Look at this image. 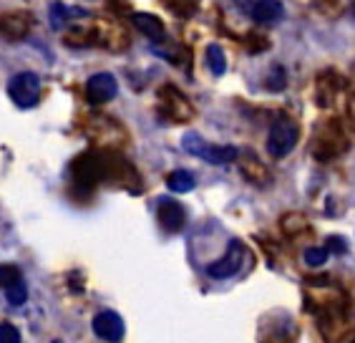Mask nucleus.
<instances>
[{
  "label": "nucleus",
  "instance_id": "4",
  "mask_svg": "<svg viewBox=\"0 0 355 343\" xmlns=\"http://www.w3.org/2000/svg\"><path fill=\"white\" fill-rule=\"evenodd\" d=\"M242 258H245V245H242V240H232L230 247H227V253L207 268V275H209L212 281H227V278H232L234 273H239Z\"/></svg>",
  "mask_w": 355,
  "mask_h": 343
},
{
  "label": "nucleus",
  "instance_id": "5",
  "mask_svg": "<svg viewBox=\"0 0 355 343\" xmlns=\"http://www.w3.org/2000/svg\"><path fill=\"white\" fill-rule=\"evenodd\" d=\"M94 333L101 341H121L123 333H126V326H123L121 316L119 313H114V310H98L94 316Z\"/></svg>",
  "mask_w": 355,
  "mask_h": 343
},
{
  "label": "nucleus",
  "instance_id": "11",
  "mask_svg": "<svg viewBox=\"0 0 355 343\" xmlns=\"http://www.w3.org/2000/svg\"><path fill=\"white\" fill-rule=\"evenodd\" d=\"M207 66H209V71H212L214 76H222V74H225L227 58H225V51L219 49L217 43L207 46Z\"/></svg>",
  "mask_w": 355,
  "mask_h": 343
},
{
  "label": "nucleus",
  "instance_id": "10",
  "mask_svg": "<svg viewBox=\"0 0 355 343\" xmlns=\"http://www.w3.org/2000/svg\"><path fill=\"white\" fill-rule=\"evenodd\" d=\"M194 177H191V172H187V169H177V172H171L169 174V179H166V187H169L171 192H191L194 190Z\"/></svg>",
  "mask_w": 355,
  "mask_h": 343
},
{
  "label": "nucleus",
  "instance_id": "13",
  "mask_svg": "<svg viewBox=\"0 0 355 343\" xmlns=\"http://www.w3.org/2000/svg\"><path fill=\"white\" fill-rule=\"evenodd\" d=\"M6 298L10 306H23V303L28 301V288H26V283H23V278L21 281H15L13 285H8Z\"/></svg>",
  "mask_w": 355,
  "mask_h": 343
},
{
  "label": "nucleus",
  "instance_id": "7",
  "mask_svg": "<svg viewBox=\"0 0 355 343\" xmlns=\"http://www.w3.org/2000/svg\"><path fill=\"white\" fill-rule=\"evenodd\" d=\"M116 91H119V83L111 74H96V76H91L89 83H86V99H89L91 103L111 101V99L116 97Z\"/></svg>",
  "mask_w": 355,
  "mask_h": 343
},
{
  "label": "nucleus",
  "instance_id": "18",
  "mask_svg": "<svg viewBox=\"0 0 355 343\" xmlns=\"http://www.w3.org/2000/svg\"><path fill=\"white\" fill-rule=\"evenodd\" d=\"M328 250H338V253H345V242L340 240V237H328Z\"/></svg>",
  "mask_w": 355,
  "mask_h": 343
},
{
  "label": "nucleus",
  "instance_id": "19",
  "mask_svg": "<svg viewBox=\"0 0 355 343\" xmlns=\"http://www.w3.org/2000/svg\"><path fill=\"white\" fill-rule=\"evenodd\" d=\"M353 13H355V3H353Z\"/></svg>",
  "mask_w": 355,
  "mask_h": 343
},
{
  "label": "nucleus",
  "instance_id": "1",
  "mask_svg": "<svg viewBox=\"0 0 355 343\" xmlns=\"http://www.w3.org/2000/svg\"><path fill=\"white\" fill-rule=\"evenodd\" d=\"M182 147H184V151H189V154H194V157H199V159H205L209 165H230V162H234V159L239 157L237 147L207 144L205 139L199 137V134H194V131H187L184 137H182Z\"/></svg>",
  "mask_w": 355,
  "mask_h": 343
},
{
  "label": "nucleus",
  "instance_id": "9",
  "mask_svg": "<svg viewBox=\"0 0 355 343\" xmlns=\"http://www.w3.org/2000/svg\"><path fill=\"white\" fill-rule=\"evenodd\" d=\"M250 13L257 23H277L282 18V3L280 0H254Z\"/></svg>",
  "mask_w": 355,
  "mask_h": 343
},
{
  "label": "nucleus",
  "instance_id": "15",
  "mask_svg": "<svg viewBox=\"0 0 355 343\" xmlns=\"http://www.w3.org/2000/svg\"><path fill=\"white\" fill-rule=\"evenodd\" d=\"M78 15H86V13L78 10V8H66V6H61V3H55L51 18H53V26H58V23L69 21V18H78Z\"/></svg>",
  "mask_w": 355,
  "mask_h": 343
},
{
  "label": "nucleus",
  "instance_id": "16",
  "mask_svg": "<svg viewBox=\"0 0 355 343\" xmlns=\"http://www.w3.org/2000/svg\"><path fill=\"white\" fill-rule=\"evenodd\" d=\"M15 281H21V270L15 265H0V288H8Z\"/></svg>",
  "mask_w": 355,
  "mask_h": 343
},
{
  "label": "nucleus",
  "instance_id": "8",
  "mask_svg": "<svg viewBox=\"0 0 355 343\" xmlns=\"http://www.w3.org/2000/svg\"><path fill=\"white\" fill-rule=\"evenodd\" d=\"M131 23L137 26V31H141L149 41H164V23L159 21L157 15L151 13H134Z\"/></svg>",
  "mask_w": 355,
  "mask_h": 343
},
{
  "label": "nucleus",
  "instance_id": "2",
  "mask_svg": "<svg viewBox=\"0 0 355 343\" xmlns=\"http://www.w3.org/2000/svg\"><path fill=\"white\" fill-rule=\"evenodd\" d=\"M297 139H300V129H297V124L290 122V119H277V122L270 126V134H267V151H270V157L280 159L285 154L295 149L297 144Z\"/></svg>",
  "mask_w": 355,
  "mask_h": 343
},
{
  "label": "nucleus",
  "instance_id": "17",
  "mask_svg": "<svg viewBox=\"0 0 355 343\" xmlns=\"http://www.w3.org/2000/svg\"><path fill=\"white\" fill-rule=\"evenodd\" d=\"M0 343H21V331L13 323H0Z\"/></svg>",
  "mask_w": 355,
  "mask_h": 343
},
{
  "label": "nucleus",
  "instance_id": "3",
  "mask_svg": "<svg viewBox=\"0 0 355 343\" xmlns=\"http://www.w3.org/2000/svg\"><path fill=\"white\" fill-rule=\"evenodd\" d=\"M8 94H10L15 106L33 109L35 103H38V99H41V78L35 74H31V71L13 76L10 83H8Z\"/></svg>",
  "mask_w": 355,
  "mask_h": 343
},
{
  "label": "nucleus",
  "instance_id": "12",
  "mask_svg": "<svg viewBox=\"0 0 355 343\" xmlns=\"http://www.w3.org/2000/svg\"><path fill=\"white\" fill-rule=\"evenodd\" d=\"M78 169L81 172H76V177L81 179V182H94V179L101 177V165H98L94 157L78 159Z\"/></svg>",
  "mask_w": 355,
  "mask_h": 343
},
{
  "label": "nucleus",
  "instance_id": "14",
  "mask_svg": "<svg viewBox=\"0 0 355 343\" xmlns=\"http://www.w3.org/2000/svg\"><path fill=\"white\" fill-rule=\"evenodd\" d=\"M328 247H310V250H305V262H308L310 268H322L325 260H328Z\"/></svg>",
  "mask_w": 355,
  "mask_h": 343
},
{
  "label": "nucleus",
  "instance_id": "6",
  "mask_svg": "<svg viewBox=\"0 0 355 343\" xmlns=\"http://www.w3.org/2000/svg\"><path fill=\"white\" fill-rule=\"evenodd\" d=\"M157 207H159V225L164 227L166 233H179L187 225V210L174 197H162Z\"/></svg>",
  "mask_w": 355,
  "mask_h": 343
}]
</instances>
